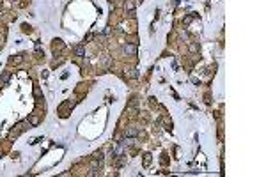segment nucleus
Here are the masks:
<instances>
[{
	"instance_id": "f257e3e1",
	"label": "nucleus",
	"mask_w": 266,
	"mask_h": 177,
	"mask_svg": "<svg viewBox=\"0 0 266 177\" xmlns=\"http://www.w3.org/2000/svg\"><path fill=\"white\" fill-rule=\"evenodd\" d=\"M124 7H126V11H128V12H130V14H131V16H135V4H133V2H131V0H128V2H126V5H124Z\"/></svg>"
},
{
	"instance_id": "f03ea898",
	"label": "nucleus",
	"mask_w": 266,
	"mask_h": 177,
	"mask_svg": "<svg viewBox=\"0 0 266 177\" xmlns=\"http://www.w3.org/2000/svg\"><path fill=\"white\" fill-rule=\"evenodd\" d=\"M124 51H126L128 55H135V53H137V48H135L133 44H124Z\"/></svg>"
},
{
	"instance_id": "7ed1b4c3",
	"label": "nucleus",
	"mask_w": 266,
	"mask_h": 177,
	"mask_svg": "<svg viewBox=\"0 0 266 177\" xmlns=\"http://www.w3.org/2000/svg\"><path fill=\"white\" fill-rule=\"evenodd\" d=\"M75 53L78 55V57H83V53H85V51H83V46H82V44H78V46L75 48Z\"/></svg>"
},
{
	"instance_id": "20e7f679",
	"label": "nucleus",
	"mask_w": 266,
	"mask_h": 177,
	"mask_svg": "<svg viewBox=\"0 0 266 177\" xmlns=\"http://www.w3.org/2000/svg\"><path fill=\"white\" fill-rule=\"evenodd\" d=\"M126 135H128V137H137V135H138V131H137L135 128H131V129H128V131H126Z\"/></svg>"
},
{
	"instance_id": "39448f33",
	"label": "nucleus",
	"mask_w": 266,
	"mask_h": 177,
	"mask_svg": "<svg viewBox=\"0 0 266 177\" xmlns=\"http://www.w3.org/2000/svg\"><path fill=\"white\" fill-rule=\"evenodd\" d=\"M149 161H151V156H149V154H146V165H149Z\"/></svg>"
}]
</instances>
